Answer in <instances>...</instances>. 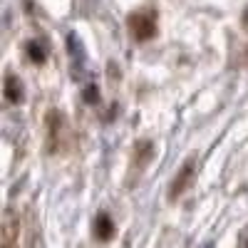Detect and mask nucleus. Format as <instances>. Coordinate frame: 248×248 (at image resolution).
<instances>
[{
	"label": "nucleus",
	"mask_w": 248,
	"mask_h": 248,
	"mask_svg": "<svg viewBox=\"0 0 248 248\" xmlns=\"http://www.w3.org/2000/svg\"><path fill=\"white\" fill-rule=\"evenodd\" d=\"M3 94H5V99L10 102V105H20V102H23V85H20L17 77L8 75L5 85H3Z\"/></svg>",
	"instance_id": "7ed1b4c3"
},
{
	"label": "nucleus",
	"mask_w": 248,
	"mask_h": 248,
	"mask_svg": "<svg viewBox=\"0 0 248 248\" xmlns=\"http://www.w3.org/2000/svg\"><path fill=\"white\" fill-rule=\"evenodd\" d=\"M191 176H194V159L186 161L184 167H181V171L174 176V184H171V191H169V196H171V199H176L179 194H184V189L189 186Z\"/></svg>",
	"instance_id": "f03ea898"
},
{
	"label": "nucleus",
	"mask_w": 248,
	"mask_h": 248,
	"mask_svg": "<svg viewBox=\"0 0 248 248\" xmlns=\"http://www.w3.org/2000/svg\"><path fill=\"white\" fill-rule=\"evenodd\" d=\"M47 129H50V147L55 149L57 141H60V129H62V117L57 112L47 114Z\"/></svg>",
	"instance_id": "20e7f679"
},
{
	"label": "nucleus",
	"mask_w": 248,
	"mask_h": 248,
	"mask_svg": "<svg viewBox=\"0 0 248 248\" xmlns=\"http://www.w3.org/2000/svg\"><path fill=\"white\" fill-rule=\"evenodd\" d=\"M97 233H99L102 238H107V236L112 233V221H109L105 214H102V216L97 218Z\"/></svg>",
	"instance_id": "423d86ee"
},
{
	"label": "nucleus",
	"mask_w": 248,
	"mask_h": 248,
	"mask_svg": "<svg viewBox=\"0 0 248 248\" xmlns=\"http://www.w3.org/2000/svg\"><path fill=\"white\" fill-rule=\"evenodd\" d=\"M129 30L134 35V40L144 43V40L154 37L156 32V13L154 10H139L129 17Z\"/></svg>",
	"instance_id": "f257e3e1"
},
{
	"label": "nucleus",
	"mask_w": 248,
	"mask_h": 248,
	"mask_svg": "<svg viewBox=\"0 0 248 248\" xmlns=\"http://www.w3.org/2000/svg\"><path fill=\"white\" fill-rule=\"evenodd\" d=\"M28 57L35 62V65L45 62V50L40 47V43H28Z\"/></svg>",
	"instance_id": "39448f33"
}]
</instances>
